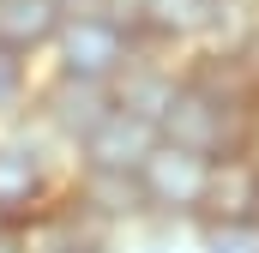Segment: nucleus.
<instances>
[{
    "label": "nucleus",
    "mask_w": 259,
    "mask_h": 253,
    "mask_svg": "<svg viewBox=\"0 0 259 253\" xmlns=\"http://www.w3.org/2000/svg\"><path fill=\"white\" fill-rule=\"evenodd\" d=\"M199 217H211V223H253L259 217V163L247 151L211 157V181H205Z\"/></svg>",
    "instance_id": "9d476101"
},
{
    "label": "nucleus",
    "mask_w": 259,
    "mask_h": 253,
    "mask_svg": "<svg viewBox=\"0 0 259 253\" xmlns=\"http://www.w3.org/2000/svg\"><path fill=\"white\" fill-rule=\"evenodd\" d=\"M181 61L187 55H169V49H139L127 61V72L109 85L115 91V109H133V115H145V121L157 126L163 121V109L175 103V91H181Z\"/></svg>",
    "instance_id": "0eeeda50"
},
{
    "label": "nucleus",
    "mask_w": 259,
    "mask_h": 253,
    "mask_svg": "<svg viewBox=\"0 0 259 253\" xmlns=\"http://www.w3.org/2000/svg\"><path fill=\"white\" fill-rule=\"evenodd\" d=\"M253 24H259V0H211V18H205V36H199L193 55H223V61H235V55L247 49Z\"/></svg>",
    "instance_id": "f8f14e48"
},
{
    "label": "nucleus",
    "mask_w": 259,
    "mask_h": 253,
    "mask_svg": "<svg viewBox=\"0 0 259 253\" xmlns=\"http://www.w3.org/2000/svg\"><path fill=\"white\" fill-rule=\"evenodd\" d=\"M139 49L145 43L133 36L121 18H109L97 6H72L66 24H61V36H55V49H49V61H42V72L84 78V85H115Z\"/></svg>",
    "instance_id": "7ed1b4c3"
},
{
    "label": "nucleus",
    "mask_w": 259,
    "mask_h": 253,
    "mask_svg": "<svg viewBox=\"0 0 259 253\" xmlns=\"http://www.w3.org/2000/svg\"><path fill=\"white\" fill-rule=\"evenodd\" d=\"M115 253H193V247H187V235H175V229H139V235H127Z\"/></svg>",
    "instance_id": "2eb2a0df"
},
{
    "label": "nucleus",
    "mask_w": 259,
    "mask_h": 253,
    "mask_svg": "<svg viewBox=\"0 0 259 253\" xmlns=\"http://www.w3.org/2000/svg\"><path fill=\"white\" fill-rule=\"evenodd\" d=\"M133 175H139V199H145V223H151V229H175V235H181V229L199 223L205 181H211V157L157 139Z\"/></svg>",
    "instance_id": "20e7f679"
},
{
    "label": "nucleus",
    "mask_w": 259,
    "mask_h": 253,
    "mask_svg": "<svg viewBox=\"0 0 259 253\" xmlns=\"http://www.w3.org/2000/svg\"><path fill=\"white\" fill-rule=\"evenodd\" d=\"M66 12H72V0H0V49L42 66Z\"/></svg>",
    "instance_id": "1a4fd4ad"
},
{
    "label": "nucleus",
    "mask_w": 259,
    "mask_h": 253,
    "mask_svg": "<svg viewBox=\"0 0 259 253\" xmlns=\"http://www.w3.org/2000/svg\"><path fill=\"white\" fill-rule=\"evenodd\" d=\"M205 18H211V0H139V43L193 55L205 36Z\"/></svg>",
    "instance_id": "9b49d317"
},
{
    "label": "nucleus",
    "mask_w": 259,
    "mask_h": 253,
    "mask_svg": "<svg viewBox=\"0 0 259 253\" xmlns=\"http://www.w3.org/2000/svg\"><path fill=\"white\" fill-rule=\"evenodd\" d=\"M253 103H259V85L247 78L241 61L187 55V61H181V91H175V103L163 109L157 139H169V145H181V151H199V157H229V151H241V139H247Z\"/></svg>",
    "instance_id": "f257e3e1"
},
{
    "label": "nucleus",
    "mask_w": 259,
    "mask_h": 253,
    "mask_svg": "<svg viewBox=\"0 0 259 253\" xmlns=\"http://www.w3.org/2000/svg\"><path fill=\"white\" fill-rule=\"evenodd\" d=\"M66 175H72V157L55 139H42L30 121L0 126V223L12 229L36 223L66 193Z\"/></svg>",
    "instance_id": "f03ea898"
},
{
    "label": "nucleus",
    "mask_w": 259,
    "mask_h": 253,
    "mask_svg": "<svg viewBox=\"0 0 259 253\" xmlns=\"http://www.w3.org/2000/svg\"><path fill=\"white\" fill-rule=\"evenodd\" d=\"M235 61L247 66V78H253V85H259V24H253V36H247V49H241Z\"/></svg>",
    "instance_id": "dca6fc26"
},
{
    "label": "nucleus",
    "mask_w": 259,
    "mask_h": 253,
    "mask_svg": "<svg viewBox=\"0 0 259 253\" xmlns=\"http://www.w3.org/2000/svg\"><path fill=\"white\" fill-rule=\"evenodd\" d=\"M0 253H30V247H24V229H12V223H0Z\"/></svg>",
    "instance_id": "f3484780"
},
{
    "label": "nucleus",
    "mask_w": 259,
    "mask_h": 253,
    "mask_svg": "<svg viewBox=\"0 0 259 253\" xmlns=\"http://www.w3.org/2000/svg\"><path fill=\"white\" fill-rule=\"evenodd\" d=\"M181 235H187L193 253H259V217L253 223H211V217H199Z\"/></svg>",
    "instance_id": "4468645a"
},
{
    "label": "nucleus",
    "mask_w": 259,
    "mask_h": 253,
    "mask_svg": "<svg viewBox=\"0 0 259 253\" xmlns=\"http://www.w3.org/2000/svg\"><path fill=\"white\" fill-rule=\"evenodd\" d=\"M36 78H42V66H36V61H18V55L0 49V126H12V121L30 115Z\"/></svg>",
    "instance_id": "ddd939ff"
},
{
    "label": "nucleus",
    "mask_w": 259,
    "mask_h": 253,
    "mask_svg": "<svg viewBox=\"0 0 259 253\" xmlns=\"http://www.w3.org/2000/svg\"><path fill=\"white\" fill-rule=\"evenodd\" d=\"M241 151L259 163V103H253V121H247V139H241Z\"/></svg>",
    "instance_id": "a211bd4d"
},
{
    "label": "nucleus",
    "mask_w": 259,
    "mask_h": 253,
    "mask_svg": "<svg viewBox=\"0 0 259 253\" xmlns=\"http://www.w3.org/2000/svg\"><path fill=\"white\" fill-rule=\"evenodd\" d=\"M115 109V91L109 85H84V78H61V72H42L36 78V97H30V115L24 121L36 126L42 139H55L66 157L91 139V126Z\"/></svg>",
    "instance_id": "39448f33"
},
{
    "label": "nucleus",
    "mask_w": 259,
    "mask_h": 253,
    "mask_svg": "<svg viewBox=\"0 0 259 253\" xmlns=\"http://www.w3.org/2000/svg\"><path fill=\"white\" fill-rule=\"evenodd\" d=\"M157 145V126L133 109H109L103 121L91 126V139L72 151V169H115V175H133L145 163V151Z\"/></svg>",
    "instance_id": "6e6552de"
},
{
    "label": "nucleus",
    "mask_w": 259,
    "mask_h": 253,
    "mask_svg": "<svg viewBox=\"0 0 259 253\" xmlns=\"http://www.w3.org/2000/svg\"><path fill=\"white\" fill-rule=\"evenodd\" d=\"M66 199L84 211V217H97L115 241H127L139 229H151L145 223V199H139V175H115V169H72L66 175Z\"/></svg>",
    "instance_id": "423d86ee"
}]
</instances>
